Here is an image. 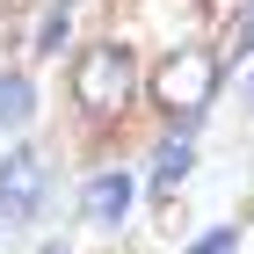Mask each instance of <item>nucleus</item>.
I'll return each mask as SVG.
<instances>
[{"mask_svg": "<svg viewBox=\"0 0 254 254\" xmlns=\"http://www.w3.org/2000/svg\"><path fill=\"white\" fill-rule=\"evenodd\" d=\"M218 80H225V59L203 51V44H182V51H167L153 65V102L175 117V131H196L203 109L218 102Z\"/></svg>", "mask_w": 254, "mask_h": 254, "instance_id": "1", "label": "nucleus"}, {"mask_svg": "<svg viewBox=\"0 0 254 254\" xmlns=\"http://www.w3.org/2000/svg\"><path fill=\"white\" fill-rule=\"evenodd\" d=\"M73 95H80V109L87 117H117V109H131V95H138V59H131V44H87L73 59Z\"/></svg>", "mask_w": 254, "mask_h": 254, "instance_id": "2", "label": "nucleus"}, {"mask_svg": "<svg viewBox=\"0 0 254 254\" xmlns=\"http://www.w3.org/2000/svg\"><path fill=\"white\" fill-rule=\"evenodd\" d=\"M44 189H51V160L37 145H7V160H0V225H29L44 211Z\"/></svg>", "mask_w": 254, "mask_h": 254, "instance_id": "3", "label": "nucleus"}, {"mask_svg": "<svg viewBox=\"0 0 254 254\" xmlns=\"http://www.w3.org/2000/svg\"><path fill=\"white\" fill-rule=\"evenodd\" d=\"M131 203H138V182L124 175V167H102V175L87 182V196H80L87 225H102V233H109V225H124V218H131Z\"/></svg>", "mask_w": 254, "mask_h": 254, "instance_id": "4", "label": "nucleus"}, {"mask_svg": "<svg viewBox=\"0 0 254 254\" xmlns=\"http://www.w3.org/2000/svg\"><path fill=\"white\" fill-rule=\"evenodd\" d=\"M189 167H196L189 131H167V138H160V153H153V182H160V189H175V182H189Z\"/></svg>", "mask_w": 254, "mask_h": 254, "instance_id": "5", "label": "nucleus"}, {"mask_svg": "<svg viewBox=\"0 0 254 254\" xmlns=\"http://www.w3.org/2000/svg\"><path fill=\"white\" fill-rule=\"evenodd\" d=\"M29 117H37V87H29V73H0V131H22Z\"/></svg>", "mask_w": 254, "mask_h": 254, "instance_id": "6", "label": "nucleus"}, {"mask_svg": "<svg viewBox=\"0 0 254 254\" xmlns=\"http://www.w3.org/2000/svg\"><path fill=\"white\" fill-rule=\"evenodd\" d=\"M65 37H73V22H65V7L51 0V7H44V22H37V59H59Z\"/></svg>", "mask_w": 254, "mask_h": 254, "instance_id": "7", "label": "nucleus"}, {"mask_svg": "<svg viewBox=\"0 0 254 254\" xmlns=\"http://www.w3.org/2000/svg\"><path fill=\"white\" fill-rule=\"evenodd\" d=\"M247 51H254V0H240L225 22V59H247Z\"/></svg>", "mask_w": 254, "mask_h": 254, "instance_id": "8", "label": "nucleus"}, {"mask_svg": "<svg viewBox=\"0 0 254 254\" xmlns=\"http://www.w3.org/2000/svg\"><path fill=\"white\" fill-rule=\"evenodd\" d=\"M182 254H240V225H218V233H203L196 247H182Z\"/></svg>", "mask_w": 254, "mask_h": 254, "instance_id": "9", "label": "nucleus"}, {"mask_svg": "<svg viewBox=\"0 0 254 254\" xmlns=\"http://www.w3.org/2000/svg\"><path fill=\"white\" fill-rule=\"evenodd\" d=\"M37 254H73V247H65V240H51V247H37Z\"/></svg>", "mask_w": 254, "mask_h": 254, "instance_id": "10", "label": "nucleus"}, {"mask_svg": "<svg viewBox=\"0 0 254 254\" xmlns=\"http://www.w3.org/2000/svg\"><path fill=\"white\" fill-rule=\"evenodd\" d=\"M59 7H73V0H59Z\"/></svg>", "mask_w": 254, "mask_h": 254, "instance_id": "11", "label": "nucleus"}, {"mask_svg": "<svg viewBox=\"0 0 254 254\" xmlns=\"http://www.w3.org/2000/svg\"><path fill=\"white\" fill-rule=\"evenodd\" d=\"M0 138H7V131H0Z\"/></svg>", "mask_w": 254, "mask_h": 254, "instance_id": "12", "label": "nucleus"}]
</instances>
